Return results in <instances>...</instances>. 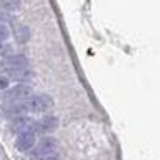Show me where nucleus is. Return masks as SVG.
<instances>
[{
	"mask_svg": "<svg viewBox=\"0 0 160 160\" xmlns=\"http://www.w3.org/2000/svg\"><path fill=\"white\" fill-rule=\"evenodd\" d=\"M35 145H36V131H35V122H33L31 128H28L26 131H22L18 134L16 146H18L21 152H28V150H33Z\"/></svg>",
	"mask_w": 160,
	"mask_h": 160,
	"instance_id": "20e7f679",
	"label": "nucleus"
},
{
	"mask_svg": "<svg viewBox=\"0 0 160 160\" xmlns=\"http://www.w3.org/2000/svg\"><path fill=\"white\" fill-rule=\"evenodd\" d=\"M9 35H11V33H9V28L5 24H0V43L2 42H5V40L9 38Z\"/></svg>",
	"mask_w": 160,
	"mask_h": 160,
	"instance_id": "9d476101",
	"label": "nucleus"
},
{
	"mask_svg": "<svg viewBox=\"0 0 160 160\" xmlns=\"http://www.w3.org/2000/svg\"><path fill=\"white\" fill-rule=\"evenodd\" d=\"M59 126V119L55 115H43L40 121L35 122V131L36 132H52Z\"/></svg>",
	"mask_w": 160,
	"mask_h": 160,
	"instance_id": "39448f33",
	"label": "nucleus"
},
{
	"mask_svg": "<svg viewBox=\"0 0 160 160\" xmlns=\"http://www.w3.org/2000/svg\"><path fill=\"white\" fill-rule=\"evenodd\" d=\"M33 95V90L29 84H16V86L9 88L4 95V102L5 103H19V102L28 100Z\"/></svg>",
	"mask_w": 160,
	"mask_h": 160,
	"instance_id": "f03ea898",
	"label": "nucleus"
},
{
	"mask_svg": "<svg viewBox=\"0 0 160 160\" xmlns=\"http://www.w3.org/2000/svg\"><path fill=\"white\" fill-rule=\"evenodd\" d=\"M2 66L5 67V71H16V69H26L28 67V60H26L24 55H16L12 53L11 57L4 59Z\"/></svg>",
	"mask_w": 160,
	"mask_h": 160,
	"instance_id": "423d86ee",
	"label": "nucleus"
},
{
	"mask_svg": "<svg viewBox=\"0 0 160 160\" xmlns=\"http://www.w3.org/2000/svg\"><path fill=\"white\" fill-rule=\"evenodd\" d=\"M9 88V78L7 76H0V91H4Z\"/></svg>",
	"mask_w": 160,
	"mask_h": 160,
	"instance_id": "9b49d317",
	"label": "nucleus"
},
{
	"mask_svg": "<svg viewBox=\"0 0 160 160\" xmlns=\"http://www.w3.org/2000/svg\"><path fill=\"white\" fill-rule=\"evenodd\" d=\"M24 103H26L28 112H35V114H45V112L52 110V107H53L52 98L48 95H43V93L31 95L28 100H24Z\"/></svg>",
	"mask_w": 160,
	"mask_h": 160,
	"instance_id": "f257e3e1",
	"label": "nucleus"
},
{
	"mask_svg": "<svg viewBox=\"0 0 160 160\" xmlns=\"http://www.w3.org/2000/svg\"><path fill=\"white\" fill-rule=\"evenodd\" d=\"M4 21H5V16L0 14V24H4Z\"/></svg>",
	"mask_w": 160,
	"mask_h": 160,
	"instance_id": "f8f14e48",
	"label": "nucleus"
},
{
	"mask_svg": "<svg viewBox=\"0 0 160 160\" xmlns=\"http://www.w3.org/2000/svg\"><path fill=\"white\" fill-rule=\"evenodd\" d=\"M33 157L36 160H42V158H47L50 155H55L57 153V141L50 136H45L42 138V141L38 143L36 146H33Z\"/></svg>",
	"mask_w": 160,
	"mask_h": 160,
	"instance_id": "7ed1b4c3",
	"label": "nucleus"
},
{
	"mask_svg": "<svg viewBox=\"0 0 160 160\" xmlns=\"http://www.w3.org/2000/svg\"><path fill=\"white\" fill-rule=\"evenodd\" d=\"M35 121H31L29 117H26V115H19V117H14V121H12V124H11V131H14V132H22V131H26L28 128H31V124Z\"/></svg>",
	"mask_w": 160,
	"mask_h": 160,
	"instance_id": "0eeeda50",
	"label": "nucleus"
},
{
	"mask_svg": "<svg viewBox=\"0 0 160 160\" xmlns=\"http://www.w3.org/2000/svg\"><path fill=\"white\" fill-rule=\"evenodd\" d=\"M7 78L11 79H18V81H26L31 78V71L26 67V69H16V71H7Z\"/></svg>",
	"mask_w": 160,
	"mask_h": 160,
	"instance_id": "6e6552de",
	"label": "nucleus"
},
{
	"mask_svg": "<svg viewBox=\"0 0 160 160\" xmlns=\"http://www.w3.org/2000/svg\"><path fill=\"white\" fill-rule=\"evenodd\" d=\"M0 55L5 57V59H7V57H11L12 55V47L9 45V43L2 42V43H0Z\"/></svg>",
	"mask_w": 160,
	"mask_h": 160,
	"instance_id": "1a4fd4ad",
	"label": "nucleus"
}]
</instances>
